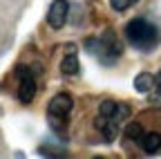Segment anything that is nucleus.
Segmentation results:
<instances>
[{
  "label": "nucleus",
  "mask_w": 161,
  "mask_h": 159,
  "mask_svg": "<svg viewBox=\"0 0 161 159\" xmlns=\"http://www.w3.org/2000/svg\"><path fill=\"white\" fill-rule=\"evenodd\" d=\"M154 85H157V78H154L150 72H141V74L134 78V90L143 92V94H150V92L154 90Z\"/></svg>",
  "instance_id": "obj_10"
},
{
  "label": "nucleus",
  "mask_w": 161,
  "mask_h": 159,
  "mask_svg": "<svg viewBox=\"0 0 161 159\" xmlns=\"http://www.w3.org/2000/svg\"><path fill=\"white\" fill-rule=\"evenodd\" d=\"M150 103H161V94H150Z\"/></svg>",
  "instance_id": "obj_13"
},
{
  "label": "nucleus",
  "mask_w": 161,
  "mask_h": 159,
  "mask_svg": "<svg viewBox=\"0 0 161 159\" xmlns=\"http://www.w3.org/2000/svg\"><path fill=\"white\" fill-rule=\"evenodd\" d=\"M60 72L65 76H76L80 72V63H78V54H76V45H65V54L60 61Z\"/></svg>",
  "instance_id": "obj_7"
},
{
  "label": "nucleus",
  "mask_w": 161,
  "mask_h": 159,
  "mask_svg": "<svg viewBox=\"0 0 161 159\" xmlns=\"http://www.w3.org/2000/svg\"><path fill=\"white\" fill-rule=\"evenodd\" d=\"M14 76H16V81H18V90H16L18 101L23 103V105H29V103L34 101L36 92H38L36 76H34V74H31V70H29V67H25V65H18V67L14 70Z\"/></svg>",
  "instance_id": "obj_4"
},
{
  "label": "nucleus",
  "mask_w": 161,
  "mask_h": 159,
  "mask_svg": "<svg viewBox=\"0 0 161 159\" xmlns=\"http://www.w3.org/2000/svg\"><path fill=\"white\" fill-rule=\"evenodd\" d=\"M154 78H157V88H161V70L157 72V76H154Z\"/></svg>",
  "instance_id": "obj_14"
},
{
  "label": "nucleus",
  "mask_w": 161,
  "mask_h": 159,
  "mask_svg": "<svg viewBox=\"0 0 161 159\" xmlns=\"http://www.w3.org/2000/svg\"><path fill=\"white\" fill-rule=\"evenodd\" d=\"M125 36H128V41L132 47L141 49V52H150L159 45L161 41V31L159 27L148 20V18L143 16H139V18H132V20L125 25Z\"/></svg>",
  "instance_id": "obj_1"
},
{
  "label": "nucleus",
  "mask_w": 161,
  "mask_h": 159,
  "mask_svg": "<svg viewBox=\"0 0 161 159\" xmlns=\"http://www.w3.org/2000/svg\"><path fill=\"white\" fill-rule=\"evenodd\" d=\"M141 148H143L146 155H154L161 150V134L159 132H146L143 139H141Z\"/></svg>",
  "instance_id": "obj_9"
},
{
  "label": "nucleus",
  "mask_w": 161,
  "mask_h": 159,
  "mask_svg": "<svg viewBox=\"0 0 161 159\" xmlns=\"http://www.w3.org/2000/svg\"><path fill=\"white\" fill-rule=\"evenodd\" d=\"M139 0H110V7L114 11H128L130 7H134Z\"/></svg>",
  "instance_id": "obj_12"
},
{
  "label": "nucleus",
  "mask_w": 161,
  "mask_h": 159,
  "mask_svg": "<svg viewBox=\"0 0 161 159\" xmlns=\"http://www.w3.org/2000/svg\"><path fill=\"white\" fill-rule=\"evenodd\" d=\"M94 126L98 128V132L103 134L108 141H114V139L119 137V128H121V123H116V121H110V119H103V116H96Z\"/></svg>",
  "instance_id": "obj_8"
},
{
  "label": "nucleus",
  "mask_w": 161,
  "mask_h": 159,
  "mask_svg": "<svg viewBox=\"0 0 161 159\" xmlns=\"http://www.w3.org/2000/svg\"><path fill=\"white\" fill-rule=\"evenodd\" d=\"M87 52L94 54L96 61H101L103 65H114L121 54H123V45H121L119 36L114 34V29H105L101 36H94L85 43Z\"/></svg>",
  "instance_id": "obj_2"
},
{
  "label": "nucleus",
  "mask_w": 161,
  "mask_h": 159,
  "mask_svg": "<svg viewBox=\"0 0 161 159\" xmlns=\"http://www.w3.org/2000/svg\"><path fill=\"white\" fill-rule=\"evenodd\" d=\"M72 108H74V99L67 92H60V94L52 96V101L47 103V121L56 134H65L67 116L72 114Z\"/></svg>",
  "instance_id": "obj_3"
},
{
  "label": "nucleus",
  "mask_w": 161,
  "mask_h": 159,
  "mask_svg": "<svg viewBox=\"0 0 161 159\" xmlns=\"http://www.w3.org/2000/svg\"><path fill=\"white\" fill-rule=\"evenodd\" d=\"M98 116L116 121V123H123L130 116V105L128 103H116V101H112V99H105V101L98 105Z\"/></svg>",
  "instance_id": "obj_5"
},
{
  "label": "nucleus",
  "mask_w": 161,
  "mask_h": 159,
  "mask_svg": "<svg viewBox=\"0 0 161 159\" xmlns=\"http://www.w3.org/2000/svg\"><path fill=\"white\" fill-rule=\"evenodd\" d=\"M143 126L141 123H136V121H132V123H128L125 126V137L130 139V141H139L141 144V139H143Z\"/></svg>",
  "instance_id": "obj_11"
},
{
  "label": "nucleus",
  "mask_w": 161,
  "mask_h": 159,
  "mask_svg": "<svg viewBox=\"0 0 161 159\" xmlns=\"http://www.w3.org/2000/svg\"><path fill=\"white\" fill-rule=\"evenodd\" d=\"M67 16H69V3L67 0H54L47 11V25L52 29H60V27H65Z\"/></svg>",
  "instance_id": "obj_6"
}]
</instances>
